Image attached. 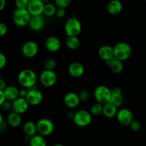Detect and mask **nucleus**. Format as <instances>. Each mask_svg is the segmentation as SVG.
Returning <instances> with one entry per match:
<instances>
[{"label": "nucleus", "instance_id": "nucleus-43", "mask_svg": "<svg viewBox=\"0 0 146 146\" xmlns=\"http://www.w3.org/2000/svg\"><path fill=\"white\" fill-rule=\"evenodd\" d=\"M6 7V0H0V11H3Z\"/></svg>", "mask_w": 146, "mask_h": 146}, {"label": "nucleus", "instance_id": "nucleus-40", "mask_svg": "<svg viewBox=\"0 0 146 146\" xmlns=\"http://www.w3.org/2000/svg\"><path fill=\"white\" fill-rule=\"evenodd\" d=\"M6 87H7L6 81L3 78H0V91H4Z\"/></svg>", "mask_w": 146, "mask_h": 146}, {"label": "nucleus", "instance_id": "nucleus-28", "mask_svg": "<svg viewBox=\"0 0 146 146\" xmlns=\"http://www.w3.org/2000/svg\"><path fill=\"white\" fill-rule=\"evenodd\" d=\"M57 7L54 4H51V3H48V4H44V11H43V14L48 17H54L56 14V11Z\"/></svg>", "mask_w": 146, "mask_h": 146}, {"label": "nucleus", "instance_id": "nucleus-4", "mask_svg": "<svg viewBox=\"0 0 146 146\" xmlns=\"http://www.w3.org/2000/svg\"><path fill=\"white\" fill-rule=\"evenodd\" d=\"M92 116L90 111L86 110H78L74 113L72 120L76 125L81 128L87 127L92 122Z\"/></svg>", "mask_w": 146, "mask_h": 146}, {"label": "nucleus", "instance_id": "nucleus-1", "mask_svg": "<svg viewBox=\"0 0 146 146\" xmlns=\"http://www.w3.org/2000/svg\"><path fill=\"white\" fill-rule=\"evenodd\" d=\"M37 81L36 74L30 68L23 69L18 74V82L23 88H32Z\"/></svg>", "mask_w": 146, "mask_h": 146}, {"label": "nucleus", "instance_id": "nucleus-19", "mask_svg": "<svg viewBox=\"0 0 146 146\" xmlns=\"http://www.w3.org/2000/svg\"><path fill=\"white\" fill-rule=\"evenodd\" d=\"M98 55L100 58L104 61H106L114 57L113 53V46L111 45H103L98 48Z\"/></svg>", "mask_w": 146, "mask_h": 146}, {"label": "nucleus", "instance_id": "nucleus-12", "mask_svg": "<svg viewBox=\"0 0 146 146\" xmlns=\"http://www.w3.org/2000/svg\"><path fill=\"white\" fill-rule=\"evenodd\" d=\"M46 19L43 15L31 16L29 21L28 26L31 30L34 31H39L44 28Z\"/></svg>", "mask_w": 146, "mask_h": 146}, {"label": "nucleus", "instance_id": "nucleus-49", "mask_svg": "<svg viewBox=\"0 0 146 146\" xmlns=\"http://www.w3.org/2000/svg\"><path fill=\"white\" fill-rule=\"evenodd\" d=\"M29 1H30V0H29Z\"/></svg>", "mask_w": 146, "mask_h": 146}, {"label": "nucleus", "instance_id": "nucleus-29", "mask_svg": "<svg viewBox=\"0 0 146 146\" xmlns=\"http://www.w3.org/2000/svg\"><path fill=\"white\" fill-rule=\"evenodd\" d=\"M103 112V105L96 102L93 104L90 109V113L94 116H99L102 114Z\"/></svg>", "mask_w": 146, "mask_h": 146}, {"label": "nucleus", "instance_id": "nucleus-25", "mask_svg": "<svg viewBox=\"0 0 146 146\" xmlns=\"http://www.w3.org/2000/svg\"><path fill=\"white\" fill-rule=\"evenodd\" d=\"M29 146H47V142L45 137L40 134H36L30 137L29 141Z\"/></svg>", "mask_w": 146, "mask_h": 146}, {"label": "nucleus", "instance_id": "nucleus-27", "mask_svg": "<svg viewBox=\"0 0 146 146\" xmlns=\"http://www.w3.org/2000/svg\"><path fill=\"white\" fill-rule=\"evenodd\" d=\"M66 45L69 49L76 50L81 45V41L78 36H67L66 39Z\"/></svg>", "mask_w": 146, "mask_h": 146}, {"label": "nucleus", "instance_id": "nucleus-22", "mask_svg": "<svg viewBox=\"0 0 146 146\" xmlns=\"http://www.w3.org/2000/svg\"><path fill=\"white\" fill-rule=\"evenodd\" d=\"M22 122L21 114H19L14 111H11L7 115V123L9 126L12 128H17Z\"/></svg>", "mask_w": 146, "mask_h": 146}, {"label": "nucleus", "instance_id": "nucleus-31", "mask_svg": "<svg viewBox=\"0 0 146 146\" xmlns=\"http://www.w3.org/2000/svg\"><path fill=\"white\" fill-rule=\"evenodd\" d=\"M78 95L81 102H86L89 100L90 96H91L90 93L86 90H83V91H80Z\"/></svg>", "mask_w": 146, "mask_h": 146}, {"label": "nucleus", "instance_id": "nucleus-26", "mask_svg": "<svg viewBox=\"0 0 146 146\" xmlns=\"http://www.w3.org/2000/svg\"><path fill=\"white\" fill-rule=\"evenodd\" d=\"M23 131L25 135L31 137L37 133L36 124L33 121H27L23 125Z\"/></svg>", "mask_w": 146, "mask_h": 146}, {"label": "nucleus", "instance_id": "nucleus-10", "mask_svg": "<svg viewBox=\"0 0 146 146\" xmlns=\"http://www.w3.org/2000/svg\"><path fill=\"white\" fill-rule=\"evenodd\" d=\"M115 117L118 122L124 126H129L131 123L134 120L133 113L128 108H121L118 110Z\"/></svg>", "mask_w": 146, "mask_h": 146}, {"label": "nucleus", "instance_id": "nucleus-38", "mask_svg": "<svg viewBox=\"0 0 146 146\" xmlns=\"http://www.w3.org/2000/svg\"><path fill=\"white\" fill-rule=\"evenodd\" d=\"M7 31H8L7 26L4 23L0 22V37L5 36Z\"/></svg>", "mask_w": 146, "mask_h": 146}, {"label": "nucleus", "instance_id": "nucleus-21", "mask_svg": "<svg viewBox=\"0 0 146 146\" xmlns=\"http://www.w3.org/2000/svg\"><path fill=\"white\" fill-rule=\"evenodd\" d=\"M106 9L111 15H117L122 11L123 4L119 0H111L107 4Z\"/></svg>", "mask_w": 146, "mask_h": 146}, {"label": "nucleus", "instance_id": "nucleus-14", "mask_svg": "<svg viewBox=\"0 0 146 146\" xmlns=\"http://www.w3.org/2000/svg\"><path fill=\"white\" fill-rule=\"evenodd\" d=\"M11 102H12V110L14 112L21 115L28 111L29 104H28L26 98L18 97Z\"/></svg>", "mask_w": 146, "mask_h": 146}, {"label": "nucleus", "instance_id": "nucleus-42", "mask_svg": "<svg viewBox=\"0 0 146 146\" xmlns=\"http://www.w3.org/2000/svg\"><path fill=\"white\" fill-rule=\"evenodd\" d=\"M8 125L7 122H5L4 121H3L2 122L0 123V131H4V130L7 128V125Z\"/></svg>", "mask_w": 146, "mask_h": 146}, {"label": "nucleus", "instance_id": "nucleus-11", "mask_svg": "<svg viewBox=\"0 0 146 146\" xmlns=\"http://www.w3.org/2000/svg\"><path fill=\"white\" fill-rule=\"evenodd\" d=\"M25 98L29 106H38L42 103L43 100H44V95L39 90L32 88L28 89L27 95Z\"/></svg>", "mask_w": 146, "mask_h": 146}, {"label": "nucleus", "instance_id": "nucleus-6", "mask_svg": "<svg viewBox=\"0 0 146 146\" xmlns=\"http://www.w3.org/2000/svg\"><path fill=\"white\" fill-rule=\"evenodd\" d=\"M37 133L43 136H48L54 132L55 125L51 120L43 118L36 122Z\"/></svg>", "mask_w": 146, "mask_h": 146}, {"label": "nucleus", "instance_id": "nucleus-15", "mask_svg": "<svg viewBox=\"0 0 146 146\" xmlns=\"http://www.w3.org/2000/svg\"><path fill=\"white\" fill-rule=\"evenodd\" d=\"M68 71L71 76L74 78H80L85 73V68L81 63L74 61L69 64L68 67Z\"/></svg>", "mask_w": 146, "mask_h": 146}, {"label": "nucleus", "instance_id": "nucleus-44", "mask_svg": "<svg viewBox=\"0 0 146 146\" xmlns=\"http://www.w3.org/2000/svg\"><path fill=\"white\" fill-rule=\"evenodd\" d=\"M74 113L71 112H71L68 113V115H67V116H68L69 118H71V119H72L73 117H74Z\"/></svg>", "mask_w": 146, "mask_h": 146}, {"label": "nucleus", "instance_id": "nucleus-39", "mask_svg": "<svg viewBox=\"0 0 146 146\" xmlns=\"http://www.w3.org/2000/svg\"><path fill=\"white\" fill-rule=\"evenodd\" d=\"M27 92H28V89L24 88L21 90H19V97L21 98H26L27 95Z\"/></svg>", "mask_w": 146, "mask_h": 146}, {"label": "nucleus", "instance_id": "nucleus-7", "mask_svg": "<svg viewBox=\"0 0 146 146\" xmlns=\"http://www.w3.org/2000/svg\"><path fill=\"white\" fill-rule=\"evenodd\" d=\"M94 96L96 102L104 104L109 102L111 99V89L106 86L100 85L98 86L94 89Z\"/></svg>", "mask_w": 146, "mask_h": 146}, {"label": "nucleus", "instance_id": "nucleus-20", "mask_svg": "<svg viewBox=\"0 0 146 146\" xmlns=\"http://www.w3.org/2000/svg\"><path fill=\"white\" fill-rule=\"evenodd\" d=\"M105 62L106 64H107V66H109L110 69H111V71H112L113 74H121V73L123 71L124 66L123 61H121V60L117 59L115 57L108 60V61H105Z\"/></svg>", "mask_w": 146, "mask_h": 146}, {"label": "nucleus", "instance_id": "nucleus-33", "mask_svg": "<svg viewBox=\"0 0 146 146\" xmlns=\"http://www.w3.org/2000/svg\"><path fill=\"white\" fill-rule=\"evenodd\" d=\"M29 0H15V5L17 9H27L29 4Z\"/></svg>", "mask_w": 146, "mask_h": 146}, {"label": "nucleus", "instance_id": "nucleus-36", "mask_svg": "<svg viewBox=\"0 0 146 146\" xmlns=\"http://www.w3.org/2000/svg\"><path fill=\"white\" fill-rule=\"evenodd\" d=\"M66 14V11L65 8H62V7H57L56 11V15L58 18H64Z\"/></svg>", "mask_w": 146, "mask_h": 146}, {"label": "nucleus", "instance_id": "nucleus-3", "mask_svg": "<svg viewBox=\"0 0 146 146\" xmlns=\"http://www.w3.org/2000/svg\"><path fill=\"white\" fill-rule=\"evenodd\" d=\"M113 53L115 58L124 61L128 59L132 55V48L128 43H117L113 46Z\"/></svg>", "mask_w": 146, "mask_h": 146}, {"label": "nucleus", "instance_id": "nucleus-9", "mask_svg": "<svg viewBox=\"0 0 146 146\" xmlns=\"http://www.w3.org/2000/svg\"><path fill=\"white\" fill-rule=\"evenodd\" d=\"M39 51L38 44L34 41H28L23 44L21 47V53L23 56L27 58L35 57Z\"/></svg>", "mask_w": 146, "mask_h": 146}, {"label": "nucleus", "instance_id": "nucleus-35", "mask_svg": "<svg viewBox=\"0 0 146 146\" xmlns=\"http://www.w3.org/2000/svg\"><path fill=\"white\" fill-rule=\"evenodd\" d=\"M129 126L131 127V130L133 131H138L141 130V123L138 121H135V120H133L132 122L131 123V124L129 125Z\"/></svg>", "mask_w": 146, "mask_h": 146}, {"label": "nucleus", "instance_id": "nucleus-18", "mask_svg": "<svg viewBox=\"0 0 146 146\" xmlns=\"http://www.w3.org/2000/svg\"><path fill=\"white\" fill-rule=\"evenodd\" d=\"M64 103L68 108H75L79 106L81 101L78 94L74 92H69L64 96Z\"/></svg>", "mask_w": 146, "mask_h": 146}, {"label": "nucleus", "instance_id": "nucleus-2", "mask_svg": "<svg viewBox=\"0 0 146 146\" xmlns=\"http://www.w3.org/2000/svg\"><path fill=\"white\" fill-rule=\"evenodd\" d=\"M64 31L67 36H78L82 31V24L78 19L71 17L64 24Z\"/></svg>", "mask_w": 146, "mask_h": 146}, {"label": "nucleus", "instance_id": "nucleus-41", "mask_svg": "<svg viewBox=\"0 0 146 146\" xmlns=\"http://www.w3.org/2000/svg\"><path fill=\"white\" fill-rule=\"evenodd\" d=\"M6 100L5 96H4V91H0V106H1V104L4 102V101Z\"/></svg>", "mask_w": 146, "mask_h": 146}, {"label": "nucleus", "instance_id": "nucleus-34", "mask_svg": "<svg viewBox=\"0 0 146 146\" xmlns=\"http://www.w3.org/2000/svg\"><path fill=\"white\" fill-rule=\"evenodd\" d=\"M2 109V111H10L11 110H12V102L10 101H8V100H5L4 102L0 106Z\"/></svg>", "mask_w": 146, "mask_h": 146}, {"label": "nucleus", "instance_id": "nucleus-45", "mask_svg": "<svg viewBox=\"0 0 146 146\" xmlns=\"http://www.w3.org/2000/svg\"><path fill=\"white\" fill-rule=\"evenodd\" d=\"M3 121H4V118H3V115H2V114L0 113V123H1Z\"/></svg>", "mask_w": 146, "mask_h": 146}, {"label": "nucleus", "instance_id": "nucleus-23", "mask_svg": "<svg viewBox=\"0 0 146 146\" xmlns=\"http://www.w3.org/2000/svg\"><path fill=\"white\" fill-rule=\"evenodd\" d=\"M118 112V107L115 106L112 103L108 102L103 105L102 114L108 118H112L115 117Z\"/></svg>", "mask_w": 146, "mask_h": 146}, {"label": "nucleus", "instance_id": "nucleus-30", "mask_svg": "<svg viewBox=\"0 0 146 146\" xmlns=\"http://www.w3.org/2000/svg\"><path fill=\"white\" fill-rule=\"evenodd\" d=\"M44 66L46 70H51V71H54V68L56 67V61L54 58H48L44 62Z\"/></svg>", "mask_w": 146, "mask_h": 146}, {"label": "nucleus", "instance_id": "nucleus-47", "mask_svg": "<svg viewBox=\"0 0 146 146\" xmlns=\"http://www.w3.org/2000/svg\"><path fill=\"white\" fill-rule=\"evenodd\" d=\"M41 1H42L43 2H44V1H46V0H41Z\"/></svg>", "mask_w": 146, "mask_h": 146}, {"label": "nucleus", "instance_id": "nucleus-13", "mask_svg": "<svg viewBox=\"0 0 146 146\" xmlns=\"http://www.w3.org/2000/svg\"><path fill=\"white\" fill-rule=\"evenodd\" d=\"M44 3L41 0H30L27 9L31 16L42 15Z\"/></svg>", "mask_w": 146, "mask_h": 146}, {"label": "nucleus", "instance_id": "nucleus-32", "mask_svg": "<svg viewBox=\"0 0 146 146\" xmlns=\"http://www.w3.org/2000/svg\"><path fill=\"white\" fill-rule=\"evenodd\" d=\"M55 4L57 7L66 8L71 4L72 0H54Z\"/></svg>", "mask_w": 146, "mask_h": 146}, {"label": "nucleus", "instance_id": "nucleus-24", "mask_svg": "<svg viewBox=\"0 0 146 146\" xmlns=\"http://www.w3.org/2000/svg\"><path fill=\"white\" fill-rule=\"evenodd\" d=\"M3 91L6 100L8 101H13L19 97V89L14 86H7Z\"/></svg>", "mask_w": 146, "mask_h": 146}, {"label": "nucleus", "instance_id": "nucleus-37", "mask_svg": "<svg viewBox=\"0 0 146 146\" xmlns=\"http://www.w3.org/2000/svg\"><path fill=\"white\" fill-rule=\"evenodd\" d=\"M7 59L6 57L5 54L3 53L0 52V70L3 69L7 65Z\"/></svg>", "mask_w": 146, "mask_h": 146}, {"label": "nucleus", "instance_id": "nucleus-48", "mask_svg": "<svg viewBox=\"0 0 146 146\" xmlns=\"http://www.w3.org/2000/svg\"><path fill=\"white\" fill-rule=\"evenodd\" d=\"M145 2H146V0H145Z\"/></svg>", "mask_w": 146, "mask_h": 146}, {"label": "nucleus", "instance_id": "nucleus-16", "mask_svg": "<svg viewBox=\"0 0 146 146\" xmlns=\"http://www.w3.org/2000/svg\"><path fill=\"white\" fill-rule=\"evenodd\" d=\"M46 48L52 53L57 52L61 47V43L59 38L55 36H50L47 37L45 41Z\"/></svg>", "mask_w": 146, "mask_h": 146}, {"label": "nucleus", "instance_id": "nucleus-17", "mask_svg": "<svg viewBox=\"0 0 146 146\" xmlns=\"http://www.w3.org/2000/svg\"><path fill=\"white\" fill-rule=\"evenodd\" d=\"M124 101V97L123 95L122 90L119 87H113L111 89V99L109 102L118 107L122 106Z\"/></svg>", "mask_w": 146, "mask_h": 146}, {"label": "nucleus", "instance_id": "nucleus-8", "mask_svg": "<svg viewBox=\"0 0 146 146\" xmlns=\"http://www.w3.org/2000/svg\"><path fill=\"white\" fill-rule=\"evenodd\" d=\"M39 81L44 86L47 88L52 87L56 84L57 75L54 71L44 69L40 74Z\"/></svg>", "mask_w": 146, "mask_h": 146}, {"label": "nucleus", "instance_id": "nucleus-5", "mask_svg": "<svg viewBox=\"0 0 146 146\" xmlns=\"http://www.w3.org/2000/svg\"><path fill=\"white\" fill-rule=\"evenodd\" d=\"M31 14L27 9H16L12 14V20L14 24L19 27H24L28 25L31 18Z\"/></svg>", "mask_w": 146, "mask_h": 146}, {"label": "nucleus", "instance_id": "nucleus-46", "mask_svg": "<svg viewBox=\"0 0 146 146\" xmlns=\"http://www.w3.org/2000/svg\"><path fill=\"white\" fill-rule=\"evenodd\" d=\"M52 146H65V145H63V144H61V143H56V144H54V145H53Z\"/></svg>", "mask_w": 146, "mask_h": 146}]
</instances>
